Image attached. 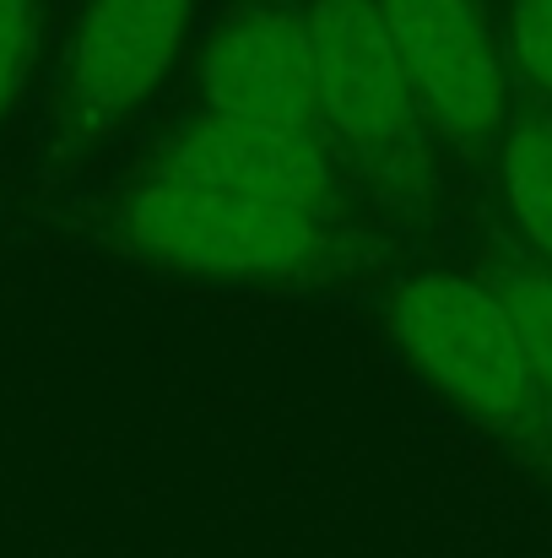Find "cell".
<instances>
[{"instance_id":"cell-9","label":"cell","mask_w":552,"mask_h":558,"mask_svg":"<svg viewBox=\"0 0 552 558\" xmlns=\"http://www.w3.org/2000/svg\"><path fill=\"white\" fill-rule=\"evenodd\" d=\"M504 310H510V326L520 337V353H526V369L537 385L552 390V277L542 271H520L504 282Z\"/></svg>"},{"instance_id":"cell-2","label":"cell","mask_w":552,"mask_h":558,"mask_svg":"<svg viewBox=\"0 0 552 558\" xmlns=\"http://www.w3.org/2000/svg\"><path fill=\"white\" fill-rule=\"evenodd\" d=\"M390 326L406 348V359L428 374L455 407L510 423L526 407L531 369L520 353V337L510 326V310L482 282L433 271L412 277L395 293Z\"/></svg>"},{"instance_id":"cell-11","label":"cell","mask_w":552,"mask_h":558,"mask_svg":"<svg viewBox=\"0 0 552 558\" xmlns=\"http://www.w3.org/2000/svg\"><path fill=\"white\" fill-rule=\"evenodd\" d=\"M515 54L531 82L552 93V0H515Z\"/></svg>"},{"instance_id":"cell-4","label":"cell","mask_w":552,"mask_h":558,"mask_svg":"<svg viewBox=\"0 0 552 558\" xmlns=\"http://www.w3.org/2000/svg\"><path fill=\"white\" fill-rule=\"evenodd\" d=\"M309 49L320 82V114L364 153H390L406 142L417 98L390 44L379 0H315Z\"/></svg>"},{"instance_id":"cell-1","label":"cell","mask_w":552,"mask_h":558,"mask_svg":"<svg viewBox=\"0 0 552 558\" xmlns=\"http://www.w3.org/2000/svg\"><path fill=\"white\" fill-rule=\"evenodd\" d=\"M125 233L142 255L206 277H282L315 255V217L184 174H158L131 195Z\"/></svg>"},{"instance_id":"cell-7","label":"cell","mask_w":552,"mask_h":558,"mask_svg":"<svg viewBox=\"0 0 552 558\" xmlns=\"http://www.w3.org/2000/svg\"><path fill=\"white\" fill-rule=\"evenodd\" d=\"M169 174L238 190V195H255L271 206H293L309 217L331 195V169H326V153L315 136L233 120V114H200L180 136Z\"/></svg>"},{"instance_id":"cell-6","label":"cell","mask_w":552,"mask_h":558,"mask_svg":"<svg viewBox=\"0 0 552 558\" xmlns=\"http://www.w3.org/2000/svg\"><path fill=\"white\" fill-rule=\"evenodd\" d=\"M200 87L211 98V114L315 136V120H320L315 49H309V27L293 16L260 11L222 27L206 49Z\"/></svg>"},{"instance_id":"cell-8","label":"cell","mask_w":552,"mask_h":558,"mask_svg":"<svg viewBox=\"0 0 552 558\" xmlns=\"http://www.w3.org/2000/svg\"><path fill=\"white\" fill-rule=\"evenodd\" d=\"M504 195L520 233L552 260V125L531 120L504 142Z\"/></svg>"},{"instance_id":"cell-3","label":"cell","mask_w":552,"mask_h":558,"mask_svg":"<svg viewBox=\"0 0 552 558\" xmlns=\"http://www.w3.org/2000/svg\"><path fill=\"white\" fill-rule=\"evenodd\" d=\"M412 98L455 136L504 120V60L477 0H379Z\"/></svg>"},{"instance_id":"cell-10","label":"cell","mask_w":552,"mask_h":558,"mask_svg":"<svg viewBox=\"0 0 552 558\" xmlns=\"http://www.w3.org/2000/svg\"><path fill=\"white\" fill-rule=\"evenodd\" d=\"M38 54V0H0V120L16 104Z\"/></svg>"},{"instance_id":"cell-5","label":"cell","mask_w":552,"mask_h":558,"mask_svg":"<svg viewBox=\"0 0 552 558\" xmlns=\"http://www.w3.org/2000/svg\"><path fill=\"white\" fill-rule=\"evenodd\" d=\"M184 22L189 0H87L65 65L71 114L87 131L131 114L174 65Z\"/></svg>"}]
</instances>
